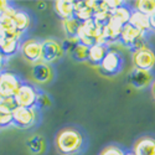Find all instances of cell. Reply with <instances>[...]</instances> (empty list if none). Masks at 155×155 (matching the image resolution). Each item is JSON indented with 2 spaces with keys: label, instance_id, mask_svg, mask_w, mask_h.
Masks as SVG:
<instances>
[{
  "label": "cell",
  "instance_id": "f1b7e54d",
  "mask_svg": "<svg viewBox=\"0 0 155 155\" xmlns=\"http://www.w3.org/2000/svg\"><path fill=\"white\" fill-rule=\"evenodd\" d=\"M5 61H6V57H5L2 52H0V72H3V68H4Z\"/></svg>",
  "mask_w": 155,
  "mask_h": 155
},
{
  "label": "cell",
  "instance_id": "30bf717a",
  "mask_svg": "<svg viewBox=\"0 0 155 155\" xmlns=\"http://www.w3.org/2000/svg\"><path fill=\"white\" fill-rule=\"evenodd\" d=\"M153 81H154V76L150 71L133 68L132 72L129 73V82H130L133 87L138 89H143V88L151 86Z\"/></svg>",
  "mask_w": 155,
  "mask_h": 155
},
{
  "label": "cell",
  "instance_id": "ac0fdd59",
  "mask_svg": "<svg viewBox=\"0 0 155 155\" xmlns=\"http://www.w3.org/2000/svg\"><path fill=\"white\" fill-rule=\"evenodd\" d=\"M14 24L19 32L24 34L31 25V16L24 10H16L14 15Z\"/></svg>",
  "mask_w": 155,
  "mask_h": 155
},
{
  "label": "cell",
  "instance_id": "484cf974",
  "mask_svg": "<svg viewBox=\"0 0 155 155\" xmlns=\"http://www.w3.org/2000/svg\"><path fill=\"white\" fill-rule=\"evenodd\" d=\"M46 106H50V99L45 94V93H38V98H37V104L36 107H46Z\"/></svg>",
  "mask_w": 155,
  "mask_h": 155
},
{
  "label": "cell",
  "instance_id": "3957f363",
  "mask_svg": "<svg viewBox=\"0 0 155 155\" xmlns=\"http://www.w3.org/2000/svg\"><path fill=\"white\" fill-rule=\"evenodd\" d=\"M132 58L134 68L151 72V70L155 67V52L145 45L134 50Z\"/></svg>",
  "mask_w": 155,
  "mask_h": 155
},
{
  "label": "cell",
  "instance_id": "8992f818",
  "mask_svg": "<svg viewBox=\"0 0 155 155\" xmlns=\"http://www.w3.org/2000/svg\"><path fill=\"white\" fill-rule=\"evenodd\" d=\"M42 45V52H41V62H45L47 64H51L56 61H58L63 56V48L62 45L52 38H46L41 41Z\"/></svg>",
  "mask_w": 155,
  "mask_h": 155
},
{
  "label": "cell",
  "instance_id": "5bb4252c",
  "mask_svg": "<svg viewBox=\"0 0 155 155\" xmlns=\"http://www.w3.org/2000/svg\"><path fill=\"white\" fill-rule=\"evenodd\" d=\"M128 24L132 25L133 28H135L137 30H139L140 32H143V34H145L147 31L150 30L149 16L141 14V12H139L137 10H133L130 12V18H129Z\"/></svg>",
  "mask_w": 155,
  "mask_h": 155
},
{
  "label": "cell",
  "instance_id": "277c9868",
  "mask_svg": "<svg viewBox=\"0 0 155 155\" xmlns=\"http://www.w3.org/2000/svg\"><path fill=\"white\" fill-rule=\"evenodd\" d=\"M21 83L22 82L15 73L10 71L0 72V97L14 98Z\"/></svg>",
  "mask_w": 155,
  "mask_h": 155
},
{
  "label": "cell",
  "instance_id": "7a4b0ae2",
  "mask_svg": "<svg viewBox=\"0 0 155 155\" xmlns=\"http://www.w3.org/2000/svg\"><path fill=\"white\" fill-rule=\"evenodd\" d=\"M37 98H38L37 89L30 83H21L16 94L14 96L16 107H24V108H36Z\"/></svg>",
  "mask_w": 155,
  "mask_h": 155
},
{
  "label": "cell",
  "instance_id": "4dcf8cb0",
  "mask_svg": "<svg viewBox=\"0 0 155 155\" xmlns=\"http://www.w3.org/2000/svg\"><path fill=\"white\" fill-rule=\"evenodd\" d=\"M125 155H134V154H133V153H132V151H129V153H127V154H125Z\"/></svg>",
  "mask_w": 155,
  "mask_h": 155
},
{
  "label": "cell",
  "instance_id": "ffe728a7",
  "mask_svg": "<svg viewBox=\"0 0 155 155\" xmlns=\"http://www.w3.org/2000/svg\"><path fill=\"white\" fill-rule=\"evenodd\" d=\"M62 28L63 31L66 32V35L70 37H76L78 35L80 28H81V22L78 20H76L74 18H70L66 20H62Z\"/></svg>",
  "mask_w": 155,
  "mask_h": 155
},
{
  "label": "cell",
  "instance_id": "ba28073f",
  "mask_svg": "<svg viewBox=\"0 0 155 155\" xmlns=\"http://www.w3.org/2000/svg\"><path fill=\"white\" fill-rule=\"evenodd\" d=\"M144 36H145V34L140 32L139 30H137L135 28H133L132 25H129V24L124 25L120 30V34H119L120 41L124 45L134 47L135 50L144 46V40H143Z\"/></svg>",
  "mask_w": 155,
  "mask_h": 155
},
{
  "label": "cell",
  "instance_id": "5b68a950",
  "mask_svg": "<svg viewBox=\"0 0 155 155\" xmlns=\"http://www.w3.org/2000/svg\"><path fill=\"white\" fill-rule=\"evenodd\" d=\"M37 122V110L36 108H24V107H16L12 110V124L28 129L35 125Z\"/></svg>",
  "mask_w": 155,
  "mask_h": 155
},
{
  "label": "cell",
  "instance_id": "83f0119b",
  "mask_svg": "<svg viewBox=\"0 0 155 155\" xmlns=\"http://www.w3.org/2000/svg\"><path fill=\"white\" fill-rule=\"evenodd\" d=\"M149 22H150V30L155 31V12L149 16Z\"/></svg>",
  "mask_w": 155,
  "mask_h": 155
},
{
  "label": "cell",
  "instance_id": "44dd1931",
  "mask_svg": "<svg viewBox=\"0 0 155 155\" xmlns=\"http://www.w3.org/2000/svg\"><path fill=\"white\" fill-rule=\"evenodd\" d=\"M134 6H135L134 10L150 16L155 12V0H138V2L134 3Z\"/></svg>",
  "mask_w": 155,
  "mask_h": 155
},
{
  "label": "cell",
  "instance_id": "d6986e66",
  "mask_svg": "<svg viewBox=\"0 0 155 155\" xmlns=\"http://www.w3.org/2000/svg\"><path fill=\"white\" fill-rule=\"evenodd\" d=\"M130 10L125 6H122V8H118L110 12V20H113L114 22L119 24L120 26H124L125 24H128L129 21V18H130Z\"/></svg>",
  "mask_w": 155,
  "mask_h": 155
},
{
  "label": "cell",
  "instance_id": "4fadbf2b",
  "mask_svg": "<svg viewBox=\"0 0 155 155\" xmlns=\"http://www.w3.org/2000/svg\"><path fill=\"white\" fill-rule=\"evenodd\" d=\"M21 38L14 37V36H4L0 37V52H2L6 58L15 55L20 50Z\"/></svg>",
  "mask_w": 155,
  "mask_h": 155
},
{
  "label": "cell",
  "instance_id": "e0dca14e",
  "mask_svg": "<svg viewBox=\"0 0 155 155\" xmlns=\"http://www.w3.org/2000/svg\"><path fill=\"white\" fill-rule=\"evenodd\" d=\"M108 52L107 44H93L88 48V61H91L94 64H101L103 58L106 57Z\"/></svg>",
  "mask_w": 155,
  "mask_h": 155
},
{
  "label": "cell",
  "instance_id": "7c38bea8",
  "mask_svg": "<svg viewBox=\"0 0 155 155\" xmlns=\"http://www.w3.org/2000/svg\"><path fill=\"white\" fill-rule=\"evenodd\" d=\"M31 76L36 83L46 84L52 80L54 72H52V68H51L50 64H47L45 62H38V63L34 64L32 71H31Z\"/></svg>",
  "mask_w": 155,
  "mask_h": 155
},
{
  "label": "cell",
  "instance_id": "2e32d148",
  "mask_svg": "<svg viewBox=\"0 0 155 155\" xmlns=\"http://www.w3.org/2000/svg\"><path fill=\"white\" fill-rule=\"evenodd\" d=\"M94 10L89 8L86 2H74V19L78 20L81 24H84L93 19Z\"/></svg>",
  "mask_w": 155,
  "mask_h": 155
},
{
  "label": "cell",
  "instance_id": "4316f807",
  "mask_svg": "<svg viewBox=\"0 0 155 155\" xmlns=\"http://www.w3.org/2000/svg\"><path fill=\"white\" fill-rule=\"evenodd\" d=\"M9 8H10V4L8 2H0V15H2L3 12H5Z\"/></svg>",
  "mask_w": 155,
  "mask_h": 155
},
{
  "label": "cell",
  "instance_id": "d4e9b609",
  "mask_svg": "<svg viewBox=\"0 0 155 155\" xmlns=\"http://www.w3.org/2000/svg\"><path fill=\"white\" fill-rule=\"evenodd\" d=\"M125 154L127 153L122 148H119L117 145H109L103 149L99 155H125Z\"/></svg>",
  "mask_w": 155,
  "mask_h": 155
},
{
  "label": "cell",
  "instance_id": "9c48e42d",
  "mask_svg": "<svg viewBox=\"0 0 155 155\" xmlns=\"http://www.w3.org/2000/svg\"><path fill=\"white\" fill-rule=\"evenodd\" d=\"M101 68L102 71L107 73V74H115L122 70L123 66V58L122 55L118 51L114 50H108V52L106 55V57L103 58V61L101 62Z\"/></svg>",
  "mask_w": 155,
  "mask_h": 155
},
{
  "label": "cell",
  "instance_id": "cb8c5ba5",
  "mask_svg": "<svg viewBox=\"0 0 155 155\" xmlns=\"http://www.w3.org/2000/svg\"><path fill=\"white\" fill-rule=\"evenodd\" d=\"M28 147H29L31 153H34V154H41L45 150V141H44V139L41 137L34 135V137H31L29 139Z\"/></svg>",
  "mask_w": 155,
  "mask_h": 155
},
{
  "label": "cell",
  "instance_id": "52a82bcc",
  "mask_svg": "<svg viewBox=\"0 0 155 155\" xmlns=\"http://www.w3.org/2000/svg\"><path fill=\"white\" fill-rule=\"evenodd\" d=\"M20 51L22 56L28 61L32 63L41 62V52H42V45L41 41L36 40V38H26V40L21 41Z\"/></svg>",
  "mask_w": 155,
  "mask_h": 155
},
{
  "label": "cell",
  "instance_id": "7402d4cb",
  "mask_svg": "<svg viewBox=\"0 0 155 155\" xmlns=\"http://www.w3.org/2000/svg\"><path fill=\"white\" fill-rule=\"evenodd\" d=\"M88 46L78 42V44H76L71 51V55L73 57V60L76 61H86L88 60Z\"/></svg>",
  "mask_w": 155,
  "mask_h": 155
},
{
  "label": "cell",
  "instance_id": "f546056e",
  "mask_svg": "<svg viewBox=\"0 0 155 155\" xmlns=\"http://www.w3.org/2000/svg\"><path fill=\"white\" fill-rule=\"evenodd\" d=\"M151 93H153V96H154V98H155V80H154L153 83H151Z\"/></svg>",
  "mask_w": 155,
  "mask_h": 155
},
{
  "label": "cell",
  "instance_id": "6da1fadb",
  "mask_svg": "<svg viewBox=\"0 0 155 155\" xmlns=\"http://www.w3.org/2000/svg\"><path fill=\"white\" fill-rule=\"evenodd\" d=\"M55 144L56 149L62 155H73L81 150L83 145V135L76 128H63L57 133Z\"/></svg>",
  "mask_w": 155,
  "mask_h": 155
},
{
  "label": "cell",
  "instance_id": "8fae6325",
  "mask_svg": "<svg viewBox=\"0 0 155 155\" xmlns=\"http://www.w3.org/2000/svg\"><path fill=\"white\" fill-rule=\"evenodd\" d=\"M134 155H155V138L150 135H143L138 138L132 148Z\"/></svg>",
  "mask_w": 155,
  "mask_h": 155
},
{
  "label": "cell",
  "instance_id": "603a6c76",
  "mask_svg": "<svg viewBox=\"0 0 155 155\" xmlns=\"http://www.w3.org/2000/svg\"><path fill=\"white\" fill-rule=\"evenodd\" d=\"M12 110L4 104H0V128L12 125Z\"/></svg>",
  "mask_w": 155,
  "mask_h": 155
},
{
  "label": "cell",
  "instance_id": "9a60e30c",
  "mask_svg": "<svg viewBox=\"0 0 155 155\" xmlns=\"http://www.w3.org/2000/svg\"><path fill=\"white\" fill-rule=\"evenodd\" d=\"M54 9L62 20L74 16V2L71 0H57L54 3Z\"/></svg>",
  "mask_w": 155,
  "mask_h": 155
}]
</instances>
